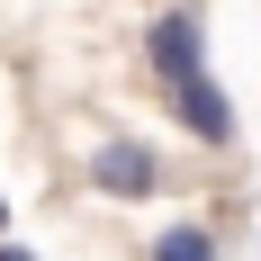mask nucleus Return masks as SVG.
Here are the masks:
<instances>
[{"label": "nucleus", "mask_w": 261, "mask_h": 261, "mask_svg": "<svg viewBox=\"0 0 261 261\" xmlns=\"http://www.w3.org/2000/svg\"><path fill=\"white\" fill-rule=\"evenodd\" d=\"M81 180L99 189V198H153V189H171V162H162L144 135H108V144H90Z\"/></svg>", "instance_id": "1"}, {"label": "nucleus", "mask_w": 261, "mask_h": 261, "mask_svg": "<svg viewBox=\"0 0 261 261\" xmlns=\"http://www.w3.org/2000/svg\"><path fill=\"white\" fill-rule=\"evenodd\" d=\"M144 72H153V90L207 72V18L198 9H153V27H144Z\"/></svg>", "instance_id": "2"}, {"label": "nucleus", "mask_w": 261, "mask_h": 261, "mask_svg": "<svg viewBox=\"0 0 261 261\" xmlns=\"http://www.w3.org/2000/svg\"><path fill=\"white\" fill-rule=\"evenodd\" d=\"M162 99H171V117H180L189 135H198V144H207V153H225V144H234V99H225V90H216L207 72H189V81H171V90H162Z\"/></svg>", "instance_id": "3"}, {"label": "nucleus", "mask_w": 261, "mask_h": 261, "mask_svg": "<svg viewBox=\"0 0 261 261\" xmlns=\"http://www.w3.org/2000/svg\"><path fill=\"white\" fill-rule=\"evenodd\" d=\"M144 261H225V243H216V225L180 216V225H162V234L144 243Z\"/></svg>", "instance_id": "4"}, {"label": "nucleus", "mask_w": 261, "mask_h": 261, "mask_svg": "<svg viewBox=\"0 0 261 261\" xmlns=\"http://www.w3.org/2000/svg\"><path fill=\"white\" fill-rule=\"evenodd\" d=\"M0 261H36V252H27V243H9V234H0Z\"/></svg>", "instance_id": "5"}, {"label": "nucleus", "mask_w": 261, "mask_h": 261, "mask_svg": "<svg viewBox=\"0 0 261 261\" xmlns=\"http://www.w3.org/2000/svg\"><path fill=\"white\" fill-rule=\"evenodd\" d=\"M0 234H9V207H0Z\"/></svg>", "instance_id": "6"}]
</instances>
